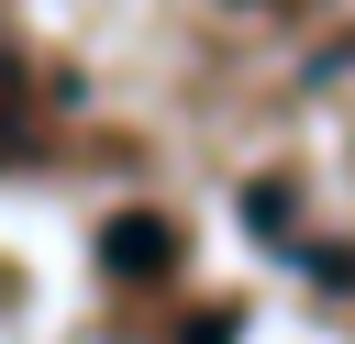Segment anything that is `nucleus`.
Listing matches in <instances>:
<instances>
[{
    "label": "nucleus",
    "mask_w": 355,
    "mask_h": 344,
    "mask_svg": "<svg viewBox=\"0 0 355 344\" xmlns=\"http://www.w3.org/2000/svg\"><path fill=\"white\" fill-rule=\"evenodd\" d=\"M100 266H111V277H166V266H178V222H155V211H122V222L100 233Z\"/></svg>",
    "instance_id": "obj_1"
}]
</instances>
